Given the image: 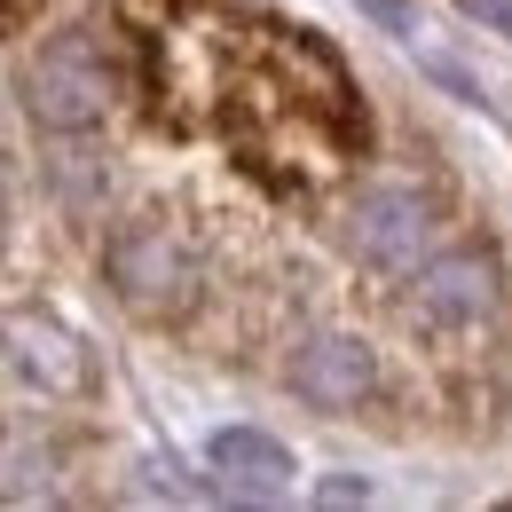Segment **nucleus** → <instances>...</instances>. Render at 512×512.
Masks as SVG:
<instances>
[{"label":"nucleus","instance_id":"1","mask_svg":"<svg viewBox=\"0 0 512 512\" xmlns=\"http://www.w3.org/2000/svg\"><path fill=\"white\" fill-rule=\"evenodd\" d=\"M150 119L174 134H213L268 190H323L363 150V103L316 32L213 8V0H119Z\"/></svg>","mask_w":512,"mask_h":512},{"label":"nucleus","instance_id":"2","mask_svg":"<svg viewBox=\"0 0 512 512\" xmlns=\"http://www.w3.org/2000/svg\"><path fill=\"white\" fill-rule=\"evenodd\" d=\"M24 103H32V119L56 134H87L103 119V103H111V79L95 64V48L64 32V40H48L32 64H24Z\"/></svg>","mask_w":512,"mask_h":512},{"label":"nucleus","instance_id":"3","mask_svg":"<svg viewBox=\"0 0 512 512\" xmlns=\"http://www.w3.org/2000/svg\"><path fill=\"white\" fill-rule=\"evenodd\" d=\"M339 245L355 260H371V268H418V253L434 245V205L418 190H402V182H379V190H363L347 205Z\"/></svg>","mask_w":512,"mask_h":512},{"label":"nucleus","instance_id":"4","mask_svg":"<svg viewBox=\"0 0 512 512\" xmlns=\"http://www.w3.org/2000/svg\"><path fill=\"white\" fill-rule=\"evenodd\" d=\"M103 276L134 316H182L190 308V260L166 229H119L103 245Z\"/></svg>","mask_w":512,"mask_h":512},{"label":"nucleus","instance_id":"5","mask_svg":"<svg viewBox=\"0 0 512 512\" xmlns=\"http://www.w3.org/2000/svg\"><path fill=\"white\" fill-rule=\"evenodd\" d=\"M410 316L426 323V331H481V323L497 316V268L481 253H442L418 276Z\"/></svg>","mask_w":512,"mask_h":512},{"label":"nucleus","instance_id":"6","mask_svg":"<svg viewBox=\"0 0 512 512\" xmlns=\"http://www.w3.org/2000/svg\"><path fill=\"white\" fill-rule=\"evenodd\" d=\"M0 347L16 355V371L40 386V394H87V386H95L87 347H79L56 316H40V308H8V316H0Z\"/></svg>","mask_w":512,"mask_h":512},{"label":"nucleus","instance_id":"7","mask_svg":"<svg viewBox=\"0 0 512 512\" xmlns=\"http://www.w3.org/2000/svg\"><path fill=\"white\" fill-rule=\"evenodd\" d=\"M371 347L363 339H339V331H323L308 339L300 355H292V394H308L316 410H355L363 394H371Z\"/></svg>","mask_w":512,"mask_h":512},{"label":"nucleus","instance_id":"8","mask_svg":"<svg viewBox=\"0 0 512 512\" xmlns=\"http://www.w3.org/2000/svg\"><path fill=\"white\" fill-rule=\"evenodd\" d=\"M205 449H213V465L229 473V489L253 497V505H276V497L292 489V457H284V442H268V434H253V426H221Z\"/></svg>","mask_w":512,"mask_h":512},{"label":"nucleus","instance_id":"9","mask_svg":"<svg viewBox=\"0 0 512 512\" xmlns=\"http://www.w3.org/2000/svg\"><path fill=\"white\" fill-rule=\"evenodd\" d=\"M363 16H379V32H394V40H410L418 32V16H410V0H355Z\"/></svg>","mask_w":512,"mask_h":512},{"label":"nucleus","instance_id":"10","mask_svg":"<svg viewBox=\"0 0 512 512\" xmlns=\"http://www.w3.org/2000/svg\"><path fill=\"white\" fill-rule=\"evenodd\" d=\"M465 16H481L489 32H512V0H457Z\"/></svg>","mask_w":512,"mask_h":512},{"label":"nucleus","instance_id":"11","mask_svg":"<svg viewBox=\"0 0 512 512\" xmlns=\"http://www.w3.org/2000/svg\"><path fill=\"white\" fill-rule=\"evenodd\" d=\"M363 497H371L363 481H323V505H363Z\"/></svg>","mask_w":512,"mask_h":512},{"label":"nucleus","instance_id":"12","mask_svg":"<svg viewBox=\"0 0 512 512\" xmlns=\"http://www.w3.org/2000/svg\"><path fill=\"white\" fill-rule=\"evenodd\" d=\"M8 8H16V0H0V16H8Z\"/></svg>","mask_w":512,"mask_h":512}]
</instances>
